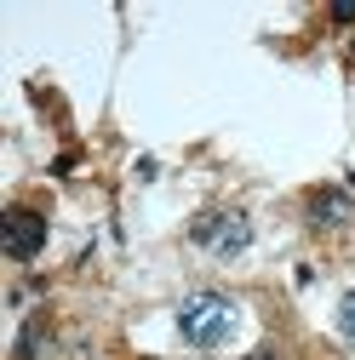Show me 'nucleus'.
<instances>
[{
    "instance_id": "f257e3e1",
    "label": "nucleus",
    "mask_w": 355,
    "mask_h": 360,
    "mask_svg": "<svg viewBox=\"0 0 355 360\" xmlns=\"http://www.w3.org/2000/svg\"><path fill=\"white\" fill-rule=\"evenodd\" d=\"M235 297L224 292H189L184 303H178V332H184V343L195 349H224L235 338Z\"/></svg>"
},
{
    "instance_id": "f03ea898",
    "label": "nucleus",
    "mask_w": 355,
    "mask_h": 360,
    "mask_svg": "<svg viewBox=\"0 0 355 360\" xmlns=\"http://www.w3.org/2000/svg\"><path fill=\"white\" fill-rule=\"evenodd\" d=\"M189 240H195L201 252H212V257H235V252H247V240H252V223H247L241 212H201V217L189 223Z\"/></svg>"
},
{
    "instance_id": "7ed1b4c3",
    "label": "nucleus",
    "mask_w": 355,
    "mask_h": 360,
    "mask_svg": "<svg viewBox=\"0 0 355 360\" xmlns=\"http://www.w3.org/2000/svg\"><path fill=\"white\" fill-rule=\"evenodd\" d=\"M40 246H46V217L29 212V206H12V212H6V257L29 263Z\"/></svg>"
},
{
    "instance_id": "20e7f679",
    "label": "nucleus",
    "mask_w": 355,
    "mask_h": 360,
    "mask_svg": "<svg viewBox=\"0 0 355 360\" xmlns=\"http://www.w3.org/2000/svg\"><path fill=\"white\" fill-rule=\"evenodd\" d=\"M344 217H349V195L344 189H316L309 195V223H316V229H338Z\"/></svg>"
},
{
    "instance_id": "39448f33",
    "label": "nucleus",
    "mask_w": 355,
    "mask_h": 360,
    "mask_svg": "<svg viewBox=\"0 0 355 360\" xmlns=\"http://www.w3.org/2000/svg\"><path fill=\"white\" fill-rule=\"evenodd\" d=\"M52 338H46V321H29L23 326V338H18V360H40V349H46Z\"/></svg>"
},
{
    "instance_id": "423d86ee",
    "label": "nucleus",
    "mask_w": 355,
    "mask_h": 360,
    "mask_svg": "<svg viewBox=\"0 0 355 360\" xmlns=\"http://www.w3.org/2000/svg\"><path fill=\"white\" fill-rule=\"evenodd\" d=\"M338 326H344V338H355V292L338 303Z\"/></svg>"
}]
</instances>
